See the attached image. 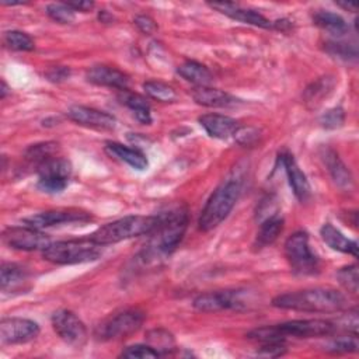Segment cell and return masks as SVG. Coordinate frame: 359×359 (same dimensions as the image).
I'll return each instance as SVG.
<instances>
[{"instance_id":"1","label":"cell","mask_w":359,"mask_h":359,"mask_svg":"<svg viewBox=\"0 0 359 359\" xmlns=\"http://www.w3.org/2000/svg\"><path fill=\"white\" fill-rule=\"evenodd\" d=\"M157 224L151 230L150 238L142 251L144 261L158 259L170 255L181 243L188 227V210L184 205H177L165 212L157 213Z\"/></svg>"},{"instance_id":"2","label":"cell","mask_w":359,"mask_h":359,"mask_svg":"<svg viewBox=\"0 0 359 359\" xmlns=\"http://www.w3.org/2000/svg\"><path fill=\"white\" fill-rule=\"evenodd\" d=\"M272 304L285 310L307 313H338L346 307V297L332 287H310L276 296Z\"/></svg>"},{"instance_id":"3","label":"cell","mask_w":359,"mask_h":359,"mask_svg":"<svg viewBox=\"0 0 359 359\" xmlns=\"http://www.w3.org/2000/svg\"><path fill=\"white\" fill-rule=\"evenodd\" d=\"M241 192V180L230 177L224 180L210 195L201 212L198 224L202 231H210L217 227L231 212Z\"/></svg>"},{"instance_id":"4","label":"cell","mask_w":359,"mask_h":359,"mask_svg":"<svg viewBox=\"0 0 359 359\" xmlns=\"http://www.w3.org/2000/svg\"><path fill=\"white\" fill-rule=\"evenodd\" d=\"M157 215L144 216V215H130L109 222L95 231H93L88 237L100 245L115 244L122 240L139 237L143 234H150L151 230L157 224Z\"/></svg>"},{"instance_id":"5","label":"cell","mask_w":359,"mask_h":359,"mask_svg":"<svg viewBox=\"0 0 359 359\" xmlns=\"http://www.w3.org/2000/svg\"><path fill=\"white\" fill-rule=\"evenodd\" d=\"M102 245L93 241L90 237L63 240L50 243L42 250L43 259L57 265H73L95 261L102 254Z\"/></svg>"},{"instance_id":"6","label":"cell","mask_w":359,"mask_h":359,"mask_svg":"<svg viewBox=\"0 0 359 359\" xmlns=\"http://www.w3.org/2000/svg\"><path fill=\"white\" fill-rule=\"evenodd\" d=\"M144 321V313L139 309H125L108 316L101 321L94 331L100 341L121 339L135 334Z\"/></svg>"},{"instance_id":"7","label":"cell","mask_w":359,"mask_h":359,"mask_svg":"<svg viewBox=\"0 0 359 359\" xmlns=\"http://www.w3.org/2000/svg\"><path fill=\"white\" fill-rule=\"evenodd\" d=\"M285 257L297 275H314L318 272L320 261L309 245V234L296 231L285 241Z\"/></svg>"},{"instance_id":"8","label":"cell","mask_w":359,"mask_h":359,"mask_svg":"<svg viewBox=\"0 0 359 359\" xmlns=\"http://www.w3.org/2000/svg\"><path fill=\"white\" fill-rule=\"evenodd\" d=\"M36 187L46 194H59L65 191L72 174V164L63 157H50L36 165Z\"/></svg>"},{"instance_id":"9","label":"cell","mask_w":359,"mask_h":359,"mask_svg":"<svg viewBox=\"0 0 359 359\" xmlns=\"http://www.w3.org/2000/svg\"><path fill=\"white\" fill-rule=\"evenodd\" d=\"M245 290L241 289H227L206 292L194 299V307L199 311L215 313L222 310H241L247 306Z\"/></svg>"},{"instance_id":"10","label":"cell","mask_w":359,"mask_h":359,"mask_svg":"<svg viewBox=\"0 0 359 359\" xmlns=\"http://www.w3.org/2000/svg\"><path fill=\"white\" fill-rule=\"evenodd\" d=\"M52 327L62 341L80 348L87 341V328L84 323L70 310L62 309L52 314Z\"/></svg>"},{"instance_id":"11","label":"cell","mask_w":359,"mask_h":359,"mask_svg":"<svg viewBox=\"0 0 359 359\" xmlns=\"http://www.w3.org/2000/svg\"><path fill=\"white\" fill-rule=\"evenodd\" d=\"M3 241L10 248L21 251L45 250L50 244L48 234L31 226H13L3 231Z\"/></svg>"},{"instance_id":"12","label":"cell","mask_w":359,"mask_h":359,"mask_svg":"<svg viewBox=\"0 0 359 359\" xmlns=\"http://www.w3.org/2000/svg\"><path fill=\"white\" fill-rule=\"evenodd\" d=\"M88 220H91V215L79 209H52L22 219L24 224L39 230L66 223H84Z\"/></svg>"},{"instance_id":"13","label":"cell","mask_w":359,"mask_h":359,"mask_svg":"<svg viewBox=\"0 0 359 359\" xmlns=\"http://www.w3.org/2000/svg\"><path fill=\"white\" fill-rule=\"evenodd\" d=\"M279 332L286 337L297 338H314L327 337L335 332V324L330 320L323 318H307V320H292L282 324H276Z\"/></svg>"},{"instance_id":"14","label":"cell","mask_w":359,"mask_h":359,"mask_svg":"<svg viewBox=\"0 0 359 359\" xmlns=\"http://www.w3.org/2000/svg\"><path fill=\"white\" fill-rule=\"evenodd\" d=\"M39 334V325L28 318L6 317L0 321V341L4 345L25 344Z\"/></svg>"},{"instance_id":"15","label":"cell","mask_w":359,"mask_h":359,"mask_svg":"<svg viewBox=\"0 0 359 359\" xmlns=\"http://www.w3.org/2000/svg\"><path fill=\"white\" fill-rule=\"evenodd\" d=\"M67 118L73 122L100 130H112L116 126V119L105 111H100L86 105H72L67 112Z\"/></svg>"},{"instance_id":"16","label":"cell","mask_w":359,"mask_h":359,"mask_svg":"<svg viewBox=\"0 0 359 359\" xmlns=\"http://www.w3.org/2000/svg\"><path fill=\"white\" fill-rule=\"evenodd\" d=\"M280 160H282V164H283L287 181H289V185H290L294 196L302 203L306 202L311 196V187H310V182H309L306 174L300 170V167L297 165L294 157L290 153L283 151L280 154Z\"/></svg>"},{"instance_id":"17","label":"cell","mask_w":359,"mask_h":359,"mask_svg":"<svg viewBox=\"0 0 359 359\" xmlns=\"http://www.w3.org/2000/svg\"><path fill=\"white\" fill-rule=\"evenodd\" d=\"M86 79H87V81L93 83L95 86L118 88L119 91L128 90V86H129V77L126 73H123L115 67L105 66V65L91 66L86 72Z\"/></svg>"},{"instance_id":"18","label":"cell","mask_w":359,"mask_h":359,"mask_svg":"<svg viewBox=\"0 0 359 359\" xmlns=\"http://www.w3.org/2000/svg\"><path fill=\"white\" fill-rule=\"evenodd\" d=\"M209 6L212 8H215L216 11L236 20L244 24H250L254 27H259V28H272V22L264 17L261 13L255 11V10H250V8H244L238 4L234 3H209Z\"/></svg>"},{"instance_id":"19","label":"cell","mask_w":359,"mask_h":359,"mask_svg":"<svg viewBox=\"0 0 359 359\" xmlns=\"http://www.w3.org/2000/svg\"><path fill=\"white\" fill-rule=\"evenodd\" d=\"M198 121L210 137L220 140L234 136L236 130L240 126L234 118L222 114H205L199 116Z\"/></svg>"},{"instance_id":"20","label":"cell","mask_w":359,"mask_h":359,"mask_svg":"<svg viewBox=\"0 0 359 359\" xmlns=\"http://www.w3.org/2000/svg\"><path fill=\"white\" fill-rule=\"evenodd\" d=\"M192 98L196 104L209 108H229L240 104V100L231 94L209 86H198L192 90Z\"/></svg>"},{"instance_id":"21","label":"cell","mask_w":359,"mask_h":359,"mask_svg":"<svg viewBox=\"0 0 359 359\" xmlns=\"http://www.w3.org/2000/svg\"><path fill=\"white\" fill-rule=\"evenodd\" d=\"M321 158L337 187H339L341 189H351L353 187L352 174L335 150H332L331 147H324L321 151Z\"/></svg>"},{"instance_id":"22","label":"cell","mask_w":359,"mask_h":359,"mask_svg":"<svg viewBox=\"0 0 359 359\" xmlns=\"http://www.w3.org/2000/svg\"><path fill=\"white\" fill-rule=\"evenodd\" d=\"M105 150L109 153V156L126 163L128 165H130L135 170L143 171L147 168L149 161L146 154L135 147H128L122 143L118 142H107L105 143Z\"/></svg>"},{"instance_id":"23","label":"cell","mask_w":359,"mask_h":359,"mask_svg":"<svg viewBox=\"0 0 359 359\" xmlns=\"http://www.w3.org/2000/svg\"><path fill=\"white\" fill-rule=\"evenodd\" d=\"M320 236L323 241L331 247L335 251L351 254L353 257H358V243L355 240L348 238L345 234H342L335 226L331 223H324L320 229Z\"/></svg>"},{"instance_id":"24","label":"cell","mask_w":359,"mask_h":359,"mask_svg":"<svg viewBox=\"0 0 359 359\" xmlns=\"http://www.w3.org/2000/svg\"><path fill=\"white\" fill-rule=\"evenodd\" d=\"M28 280V271L14 262H3L0 268V286L3 292H15Z\"/></svg>"},{"instance_id":"25","label":"cell","mask_w":359,"mask_h":359,"mask_svg":"<svg viewBox=\"0 0 359 359\" xmlns=\"http://www.w3.org/2000/svg\"><path fill=\"white\" fill-rule=\"evenodd\" d=\"M118 100L122 105L129 108L133 114V116L143 125H149L151 122V115H150V105L144 97L140 94L132 93L129 90H122L118 94Z\"/></svg>"},{"instance_id":"26","label":"cell","mask_w":359,"mask_h":359,"mask_svg":"<svg viewBox=\"0 0 359 359\" xmlns=\"http://www.w3.org/2000/svg\"><path fill=\"white\" fill-rule=\"evenodd\" d=\"M335 87V79L332 76H324L313 81L304 90L303 98L310 108L318 107L324 98H327Z\"/></svg>"},{"instance_id":"27","label":"cell","mask_w":359,"mask_h":359,"mask_svg":"<svg viewBox=\"0 0 359 359\" xmlns=\"http://www.w3.org/2000/svg\"><path fill=\"white\" fill-rule=\"evenodd\" d=\"M177 73L185 79L187 81H191L192 84L198 86H209L213 80L212 72L202 63L195 60H185L177 67Z\"/></svg>"},{"instance_id":"28","label":"cell","mask_w":359,"mask_h":359,"mask_svg":"<svg viewBox=\"0 0 359 359\" xmlns=\"http://www.w3.org/2000/svg\"><path fill=\"white\" fill-rule=\"evenodd\" d=\"M283 230V217L279 215H272L262 220L259 230L255 237V247L264 248L266 245H271L282 233Z\"/></svg>"},{"instance_id":"29","label":"cell","mask_w":359,"mask_h":359,"mask_svg":"<svg viewBox=\"0 0 359 359\" xmlns=\"http://www.w3.org/2000/svg\"><path fill=\"white\" fill-rule=\"evenodd\" d=\"M313 22L321 29L337 36H341L348 32L346 21L339 14L332 13L330 10H317L313 14Z\"/></svg>"},{"instance_id":"30","label":"cell","mask_w":359,"mask_h":359,"mask_svg":"<svg viewBox=\"0 0 359 359\" xmlns=\"http://www.w3.org/2000/svg\"><path fill=\"white\" fill-rule=\"evenodd\" d=\"M146 339L149 345L158 352V355H168L172 349H175L174 337L165 330H151L146 334Z\"/></svg>"},{"instance_id":"31","label":"cell","mask_w":359,"mask_h":359,"mask_svg":"<svg viewBox=\"0 0 359 359\" xmlns=\"http://www.w3.org/2000/svg\"><path fill=\"white\" fill-rule=\"evenodd\" d=\"M143 90L150 98L160 102H174L177 100V91L174 90V87L163 81L149 80L143 83Z\"/></svg>"},{"instance_id":"32","label":"cell","mask_w":359,"mask_h":359,"mask_svg":"<svg viewBox=\"0 0 359 359\" xmlns=\"http://www.w3.org/2000/svg\"><path fill=\"white\" fill-rule=\"evenodd\" d=\"M4 43L13 49V50H22V52H29L35 48L34 39L21 31H7L4 32Z\"/></svg>"},{"instance_id":"33","label":"cell","mask_w":359,"mask_h":359,"mask_svg":"<svg viewBox=\"0 0 359 359\" xmlns=\"http://www.w3.org/2000/svg\"><path fill=\"white\" fill-rule=\"evenodd\" d=\"M359 344H358V337L355 334L349 335H341L330 341L325 346V351L331 353H352L358 352Z\"/></svg>"},{"instance_id":"34","label":"cell","mask_w":359,"mask_h":359,"mask_svg":"<svg viewBox=\"0 0 359 359\" xmlns=\"http://www.w3.org/2000/svg\"><path fill=\"white\" fill-rule=\"evenodd\" d=\"M324 50L331 56L344 59V60H355L358 57L356 45L339 42V41H330L324 43Z\"/></svg>"},{"instance_id":"35","label":"cell","mask_w":359,"mask_h":359,"mask_svg":"<svg viewBox=\"0 0 359 359\" xmlns=\"http://www.w3.org/2000/svg\"><path fill=\"white\" fill-rule=\"evenodd\" d=\"M57 151V144L53 142H46V143H39V144H32L27 151L25 156L28 160L36 163V165L53 156H56Z\"/></svg>"},{"instance_id":"36","label":"cell","mask_w":359,"mask_h":359,"mask_svg":"<svg viewBox=\"0 0 359 359\" xmlns=\"http://www.w3.org/2000/svg\"><path fill=\"white\" fill-rule=\"evenodd\" d=\"M337 279L338 282L351 293H358L359 287V272H358V265H346L341 268L337 272Z\"/></svg>"},{"instance_id":"37","label":"cell","mask_w":359,"mask_h":359,"mask_svg":"<svg viewBox=\"0 0 359 359\" xmlns=\"http://www.w3.org/2000/svg\"><path fill=\"white\" fill-rule=\"evenodd\" d=\"M74 10H72L66 3H52L46 7V14L59 24H70L74 21Z\"/></svg>"},{"instance_id":"38","label":"cell","mask_w":359,"mask_h":359,"mask_svg":"<svg viewBox=\"0 0 359 359\" xmlns=\"http://www.w3.org/2000/svg\"><path fill=\"white\" fill-rule=\"evenodd\" d=\"M121 358H129V359H154L158 358V352L154 351L150 345H143V344H136L126 346L121 355Z\"/></svg>"},{"instance_id":"39","label":"cell","mask_w":359,"mask_h":359,"mask_svg":"<svg viewBox=\"0 0 359 359\" xmlns=\"http://www.w3.org/2000/svg\"><path fill=\"white\" fill-rule=\"evenodd\" d=\"M345 122V112L341 107H335L328 109L320 116V123L325 129H337L341 128Z\"/></svg>"},{"instance_id":"40","label":"cell","mask_w":359,"mask_h":359,"mask_svg":"<svg viewBox=\"0 0 359 359\" xmlns=\"http://www.w3.org/2000/svg\"><path fill=\"white\" fill-rule=\"evenodd\" d=\"M334 324H335V331L342 330L348 334L358 335V311H356V309H353L352 311H348L345 316H342L341 318L334 321Z\"/></svg>"},{"instance_id":"41","label":"cell","mask_w":359,"mask_h":359,"mask_svg":"<svg viewBox=\"0 0 359 359\" xmlns=\"http://www.w3.org/2000/svg\"><path fill=\"white\" fill-rule=\"evenodd\" d=\"M259 130L252 126H238V129L234 133V139L240 144L251 146L259 140Z\"/></svg>"},{"instance_id":"42","label":"cell","mask_w":359,"mask_h":359,"mask_svg":"<svg viewBox=\"0 0 359 359\" xmlns=\"http://www.w3.org/2000/svg\"><path fill=\"white\" fill-rule=\"evenodd\" d=\"M285 352H286L285 342H272V344H262L259 355L276 358V356H282Z\"/></svg>"},{"instance_id":"43","label":"cell","mask_w":359,"mask_h":359,"mask_svg":"<svg viewBox=\"0 0 359 359\" xmlns=\"http://www.w3.org/2000/svg\"><path fill=\"white\" fill-rule=\"evenodd\" d=\"M135 25L137 27V29L143 34H151L153 31H156L157 25L154 22V20L146 14H140L135 18Z\"/></svg>"},{"instance_id":"44","label":"cell","mask_w":359,"mask_h":359,"mask_svg":"<svg viewBox=\"0 0 359 359\" xmlns=\"http://www.w3.org/2000/svg\"><path fill=\"white\" fill-rule=\"evenodd\" d=\"M69 76H70V69L66 67V66H55V67H50V69L46 72L48 80H49V81H53V83L65 81Z\"/></svg>"},{"instance_id":"45","label":"cell","mask_w":359,"mask_h":359,"mask_svg":"<svg viewBox=\"0 0 359 359\" xmlns=\"http://www.w3.org/2000/svg\"><path fill=\"white\" fill-rule=\"evenodd\" d=\"M66 4L74 10V11H83V13H88L94 8V3L93 1H66Z\"/></svg>"},{"instance_id":"46","label":"cell","mask_w":359,"mask_h":359,"mask_svg":"<svg viewBox=\"0 0 359 359\" xmlns=\"http://www.w3.org/2000/svg\"><path fill=\"white\" fill-rule=\"evenodd\" d=\"M335 4L346 11H352V13H356L358 11V7L355 3H349V1H335Z\"/></svg>"},{"instance_id":"47","label":"cell","mask_w":359,"mask_h":359,"mask_svg":"<svg viewBox=\"0 0 359 359\" xmlns=\"http://www.w3.org/2000/svg\"><path fill=\"white\" fill-rule=\"evenodd\" d=\"M98 18H100V21H101V22H105V24L112 22V20H114L112 14H111V13H108L107 10H101V11L98 13Z\"/></svg>"},{"instance_id":"48","label":"cell","mask_w":359,"mask_h":359,"mask_svg":"<svg viewBox=\"0 0 359 359\" xmlns=\"http://www.w3.org/2000/svg\"><path fill=\"white\" fill-rule=\"evenodd\" d=\"M7 94H8V86H7V84H6V81L3 80V81H1V90H0V97H1V98H6V95H7Z\"/></svg>"}]
</instances>
